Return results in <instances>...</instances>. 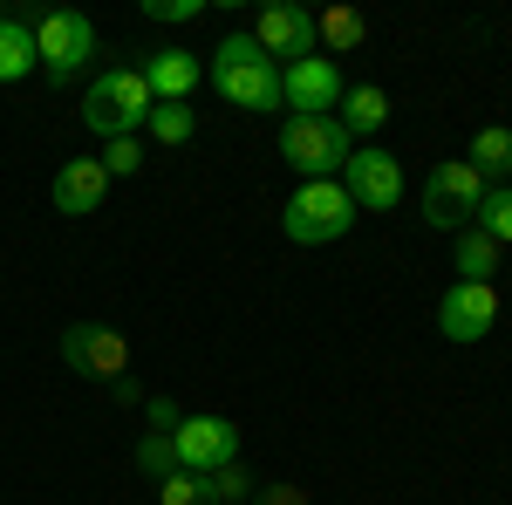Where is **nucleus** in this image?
<instances>
[{
	"instance_id": "2",
	"label": "nucleus",
	"mask_w": 512,
	"mask_h": 505,
	"mask_svg": "<svg viewBox=\"0 0 512 505\" xmlns=\"http://www.w3.org/2000/svg\"><path fill=\"white\" fill-rule=\"evenodd\" d=\"M151 110H158V96H151V82H144V69H110V76L89 82V96H82V123L96 130V137H130L137 123H151Z\"/></svg>"
},
{
	"instance_id": "10",
	"label": "nucleus",
	"mask_w": 512,
	"mask_h": 505,
	"mask_svg": "<svg viewBox=\"0 0 512 505\" xmlns=\"http://www.w3.org/2000/svg\"><path fill=\"white\" fill-rule=\"evenodd\" d=\"M171 451H178V471L205 478L219 465H239V430H233V417H185L178 437H171Z\"/></svg>"
},
{
	"instance_id": "23",
	"label": "nucleus",
	"mask_w": 512,
	"mask_h": 505,
	"mask_svg": "<svg viewBox=\"0 0 512 505\" xmlns=\"http://www.w3.org/2000/svg\"><path fill=\"white\" fill-rule=\"evenodd\" d=\"M96 164H103L110 178H137V171H144V144H137V137H110V151L96 157Z\"/></svg>"
},
{
	"instance_id": "12",
	"label": "nucleus",
	"mask_w": 512,
	"mask_h": 505,
	"mask_svg": "<svg viewBox=\"0 0 512 505\" xmlns=\"http://www.w3.org/2000/svg\"><path fill=\"white\" fill-rule=\"evenodd\" d=\"M492 321H499V287H485V280H458L437 308L444 342H478V335H492Z\"/></svg>"
},
{
	"instance_id": "1",
	"label": "nucleus",
	"mask_w": 512,
	"mask_h": 505,
	"mask_svg": "<svg viewBox=\"0 0 512 505\" xmlns=\"http://www.w3.org/2000/svg\"><path fill=\"white\" fill-rule=\"evenodd\" d=\"M212 89H219L233 110H253V117H274V110H280V69L260 55V41H253V35H226V41H219Z\"/></svg>"
},
{
	"instance_id": "6",
	"label": "nucleus",
	"mask_w": 512,
	"mask_h": 505,
	"mask_svg": "<svg viewBox=\"0 0 512 505\" xmlns=\"http://www.w3.org/2000/svg\"><path fill=\"white\" fill-rule=\"evenodd\" d=\"M35 55H41V76L69 82L89 69V55H96V21L76 14V7H55V14H41L35 21Z\"/></svg>"
},
{
	"instance_id": "19",
	"label": "nucleus",
	"mask_w": 512,
	"mask_h": 505,
	"mask_svg": "<svg viewBox=\"0 0 512 505\" xmlns=\"http://www.w3.org/2000/svg\"><path fill=\"white\" fill-rule=\"evenodd\" d=\"M499 253H506V246H499V239L492 233H458V273H465V280H485V287H492V273H499Z\"/></svg>"
},
{
	"instance_id": "8",
	"label": "nucleus",
	"mask_w": 512,
	"mask_h": 505,
	"mask_svg": "<svg viewBox=\"0 0 512 505\" xmlns=\"http://www.w3.org/2000/svg\"><path fill=\"white\" fill-rule=\"evenodd\" d=\"M335 185L349 192L355 212H396V205H403V164H396L383 144H376V151H349V164H342Z\"/></svg>"
},
{
	"instance_id": "4",
	"label": "nucleus",
	"mask_w": 512,
	"mask_h": 505,
	"mask_svg": "<svg viewBox=\"0 0 512 505\" xmlns=\"http://www.w3.org/2000/svg\"><path fill=\"white\" fill-rule=\"evenodd\" d=\"M349 130L335 117H287L280 123V157L301 171V185H315V178H342V164H349Z\"/></svg>"
},
{
	"instance_id": "24",
	"label": "nucleus",
	"mask_w": 512,
	"mask_h": 505,
	"mask_svg": "<svg viewBox=\"0 0 512 505\" xmlns=\"http://www.w3.org/2000/svg\"><path fill=\"white\" fill-rule=\"evenodd\" d=\"M158 505H212V499L192 471H171V478H158Z\"/></svg>"
},
{
	"instance_id": "20",
	"label": "nucleus",
	"mask_w": 512,
	"mask_h": 505,
	"mask_svg": "<svg viewBox=\"0 0 512 505\" xmlns=\"http://www.w3.org/2000/svg\"><path fill=\"white\" fill-rule=\"evenodd\" d=\"M144 130H151V137H158L164 151H171V144H192V137H198V110H185V103H158V110H151V123H144Z\"/></svg>"
},
{
	"instance_id": "29",
	"label": "nucleus",
	"mask_w": 512,
	"mask_h": 505,
	"mask_svg": "<svg viewBox=\"0 0 512 505\" xmlns=\"http://www.w3.org/2000/svg\"><path fill=\"white\" fill-rule=\"evenodd\" d=\"M110 396H117V403H144V383H137V376H117Z\"/></svg>"
},
{
	"instance_id": "21",
	"label": "nucleus",
	"mask_w": 512,
	"mask_h": 505,
	"mask_svg": "<svg viewBox=\"0 0 512 505\" xmlns=\"http://www.w3.org/2000/svg\"><path fill=\"white\" fill-rule=\"evenodd\" d=\"M198 485H205V499H212V505H246V499H253V478H246V465H219V471H205Z\"/></svg>"
},
{
	"instance_id": "15",
	"label": "nucleus",
	"mask_w": 512,
	"mask_h": 505,
	"mask_svg": "<svg viewBox=\"0 0 512 505\" xmlns=\"http://www.w3.org/2000/svg\"><path fill=\"white\" fill-rule=\"evenodd\" d=\"M342 130H349V144L355 137H376L383 123H390V96L376 89V82H355V89H342Z\"/></svg>"
},
{
	"instance_id": "25",
	"label": "nucleus",
	"mask_w": 512,
	"mask_h": 505,
	"mask_svg": "<svg viewBox=\"0 0 512 505\" xmlns=\"http://www.w3.org/2000/svg\"><path fill=\"white\" fill-rule=\"evenodd\" d=\"M137 465L151 471V478H171V471H178V451H171V437H158V430H151V437L137 444Z\"/></svg>"
},
{
	"instance_id": "9",
	"label": "nucleus",
	"mask_w": 512,
	"mask_h": 505,
	"mask_svg": "<svg viewBox=\"0 0 512 505\" xmlns=\"http://www.w3.org/2000/svg\"><path fill=\"white\" fill-rule=\"evenodd\" d=\"M62 362L76 376L117 383V376H130V342H123L117 328H103V321H76V328H62Z\"/></svg>"
},
{
	"instance_id": "3",
	"label": "nucleus",
	"mask_w": 512,
	"mask_h": 505,
	"mask_svg": "<svg viewBox=\"0 0 512 505\" xmlns=\"http://www.w3.org/2000/svg\"><path fill=\"white\" fill-rule=\"evenodd\" d=\"M349 226H355V205L335 178H315V185H301V192L280 205V233L294 239V246H328V239H342Z\"/></svg>"
},
{
	"instance_id": "14",
	"label": "nucleus",
	"mask_w": 512,
	"mask_h": 505,
	"mask_svg": "<svg viewBox=\"0 0 512 505\" xmlns=\"http://www.w3.org/2000/svg\"><path fill=\"white\" fill-rule=\"evenodd\" d=\"M144 82H151V96H158V103H185L198 82H205V62H198L192 48H164V55L144 62Z\"/></svg>"
},
{
	"instance_id": "16",
	"label": "nucleus",
	"mask_w": 512,
	"mask_h": 505,
	"mask_svg": "<svg viewBox=\"0 0 512 505\" xmlns=\"http://www.w3.org/2000/svg\"><path fill=\"white\" fill-rule=\"evenodd\" d=\"M41 55H35V21H21V14H0V82H21L35 76Z\"/></svg>"
},
{
	"instance_id": "28",
	"label": "nucleus",
	"mask_w": 512,
	"mask_h": 505,
	"mask_svg": "<svg viewBox=\"0 0 512 505\" xmlns=\"http://www.w3.org/2000/svg\"><path fill=\"white\" fill-rule=\"evenodd\" d=\"M253 505H308V492H301V485H267Z\"/></svg>"
},
{
	"instance_id": "27",
	"label": "nucleus",
	"mask_w": 512,
	"mask_h": 505,
	"mask_svg": "<svg viewBox=\"0 0 512 505\" xmlns=\"http://www.w3.org/2000/svg\"><path fill=\"white\" fill-rule=\"evenodd\" d=\"M144 14H151V21H198L205 0H144Z\"/></svg>"
},
{
	"instance_id": "22",
	"label": "nucleus",
	"mask_w": 512,
	"mask_h": 505,
	"mask_svg": "<svg viewBox=\"0 0 512 505\" xmlns=\"http://www.w3.org/2000/svg\"><path fill=\"white\" fill-rule=\"evenodd\" d=\"M478 233H492L499 246H512V185H492L478 205Z\"/></svg>"
},
{
	"instance_id": "5",
	"label": "nucleus",
	"mask_w": 512,
	"mask_h": 505,
	"mask_svg": "<svg viewBox=\"0 0 512 505\" xmlns=\"http://www.w3.org/2000/svg\"><path fill=\"white\" fill-rule=\"evenodd\" d=\"M485 192H492V185L478 178L465 157H451V164H431V178H424V219H431L437 233H472Z\"/></svg>"
},
{
	"instance_id": "26",
	"label": "nucleus",
	"mask_w": 512,
	"mask_h": 505,
	"mask_svg": "<svg viewBox=\"0 0 512 505\" xmlns=\"http://www.w3.org/2000/svg\"><path fill=\"white\" fill-rule=\"evenodd\" d=\"M144 417H151L158 437H178V424H185V410H178L171 396H144Z\"/></svg>"
},
{
	"instance_id": "17",
	"label": "nucleus",
	"mask_w": 512,
	"mask_h": 505,
	"mask_svg": "<svg viewBox=\"0 0 512 505\" xmlns=\"http://www.w3.org/2000/svg\"><path fill=\"white\" fill-rule=\"evenodd\" d=\"M465 164H472L485 185L506 178V171H512V130H506V123H485V130L472 137V151H465Z\"/></svg>"
},
{
	"instance_id": "11",
	"label": "nucleus",
	"mask_w": 512,
	"mask_h": 505,
	"mask_svg": "<svg viewBox=\"0 0 512 505\" xmlns=\"http://www.w3.org/2000/svg\"><path fill=\"white\" fill-rule=\"evenodd\" d=\"M253 41H260V55L267 62H301V55H315V14L308 7H294V0H267L260 7V21H253Z\"/></svg>"
},
{
	"instance_id": "13",
	"label": "nucleus",
	"mask_w": 512,
	"mask_h": 505,
	"mask_svg": "<svg viewBox=\"0 0 512 505\" xmlns=\"http://www.w3.org/2000/svg\"><path fill=\"white\" fill-rule=\"evenodd\" d=\"M103 198H110V171H103L96 157H69V164H55V212L89 219Z\"/></svg>"
},
{
	"instance_id": "18",
	"label": "nucleus",
	"mask_w": 512,
	"mask_h": 505,
	"mask_svg": "<svg viewBox=\"0 0 512 505\" xmlns=\"http://www.w3.org/2000/svg\"><path fill=\"white\" fill-rule=\"evenodd\" d=\"M315 41H328V62H335V55H349V48L369 41V21L355 7H328V14H315Z\"/></svg>"
},
{
	"instance_id": "7",
	"label": "nucleus",
	"mask_w": 512,
	"mask_h": 505,
	"mask_svg": "<svg viewBox=\"0 0 512 505\" xmlns=\"http://www.w3.org/2000/svg\"><path fill=\"white\" fill-rule=\"evenodd\" d=\"M342 69L328 62V55H301V62H287L280 69V103H287V117H335L342 110Z\"/></svg>"
}]
</instances>
